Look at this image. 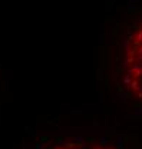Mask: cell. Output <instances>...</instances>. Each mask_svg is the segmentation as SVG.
<instances>
[{"instance_id":"obj_1","label":"cell","mask_w":142,"mask_h":149,"mask_svg":"<svg viewBox=\"0 0 142 149\" xmlns=\"http://www.w3.org/2000/svg\"><path fill=\"white\" fill-rule=\"evenodd\" d=\"M55 149H65V148L63 146H59V148H55ZM66 149H80V146H78L76 143H73V145H68Z\"/></svg>"}]
</instances>
